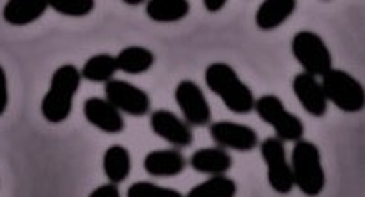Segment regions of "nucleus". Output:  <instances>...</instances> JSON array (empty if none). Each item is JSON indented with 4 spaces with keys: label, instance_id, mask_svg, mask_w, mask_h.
I'll list each match as a JSON object with an SVG mask.
<instances>
[{
    "label": "nucleus",
    "instance_id": "0eeeda50",
    "mask_svg": "<svg viewBox=\"0 0 365 197\" xmlns=\"http://www.w3.org/2000/svg\"><path fill=\"white\" fill-rule=\"evenodd\" d=\"M260 146V155L267 168V183L273 192L288 196L294 190V177H292V166L288 162V153L282 140L277 137L264 139Z\"/></svg>",
    "mask_w": 365,
    "mask_h": 197
},
{
    "label": "nucleus",
    "instance_id": "393cba45",
    "mask_svg": "<svg viewBox=\"0 0 365 197\" xmlns=\"http://www.w3.org/2000/svg\"><path fill=\"white\" fill-rule=\"evenodd\" d=\"M9 103V89H8V76H6L4 67L0 65V117L4 115Z\"/></svg>",
    "mask_w": 365,
    "mask_h": 197
},
{
    "label": "nucleus",
    "instance_id": "b1692460",
    "mask_svg": "<svg viewBox=\"0 0 365 197\" xmlns=\"http://www.w3.org/2000/svg\"><path fill=\"white\" fill-rule=\"evenodd\" d=\"M128 197H185L181 192L174 188H166L155 183L138 181L128 188Z\"/></svg>",
    "mask_w": 365,
    "mask_h": 197
},
{
    "label": "nucleus",
    "instance_id": "a878e982",
    "mask_svg": "<svg viewBox=\"0 0 365 197\" xmlns=\"http://www.w3.org/2000/svg\"><path fill=\"white\" fill-rule=\"evenodd\" d=\"M89 197H122L120 188H118V184L113 183H106L102 186H98L96 190L89 193Z\"/></svg>",
    "mask_w": 365,
    "mask_h": 197
},
{
    "label": "nucleus",
    "instance_id": "f03ea898",
    "mask_svg": "<svg viewBox=\"0 0 365 197\" xmlns=\"http://www.w3.org/2000/svg\"><path fill=\"white\" fill-rule=\"evenodd\" d=\"M205 83L223 105L236 115H250L255 107V95L235 68L227 63H212L205 70Z\"/></svg>",
    "mask_w": 365,
    "mask_h": 197
},
{
    "label": "nucleus",
    "instance_id": "2eb2a0df",
    "mask_svg": "<svg viewBox=\"0 0 365 197\" xmlns=\"http://www.w3.org/2000/svg\"><path fill=\"white\" fill-rule=\"evenodd\" d=\"M190 168L197 174L205 175H225L232 168V157L227 149L212 146V148H201L194 151L188 161Z\"/></svg>",
    "mask_w": 365,
    "mask_h": 197
},
{
    "label": "nucleus",
    "instance_id": "423d86ee",
    "mask_svg": "<svg viewBox=\"0 0 365 197\" xmlns=\"http://www.w3.org/2000/svg\"><path fill=\"white\" fill-rule=\"evenodd\" d=\"M292 54L297 61L303 72L314 78H323L327 72L334 68L332 54L329 46L319 33L310 32V30H301L292 39Z\"/></svg>",
    "mask_w": 365,
    "mask_h": 197
},
{
    "label": "nucleus",
    "instance_id": "ddd939ff",
    "mask_svg": "<svg viewBox=\"0 0 365 197\" xmlns=\"http://www.w3.org/2000/svg\"><path fill=\"white\" fill-rule=\"evenodd\" d=\"M292 89H294V95L297 96L299 103L303 105L308 115H312L316 118L325 117L329 102L323 95V89H321V83L317 78L310 76L307 72H299L297 76L294 78Z\"/></svg>",
    "mask_w": 365,
    "mask_h": 197
},
{
    "label": "nucleus",
    "instance_id": "bb28decb",
    "mask_svg": "<svg viewBox=\"0 0 365 197\" xmlns=\"http://www.w3.org/2000/svg\"><path fill=\"white\" fill-rule=\"evenodd\" d=\"M203 6H205L207 11L216 14V11H220V9H223L227 6V0H203Z\"/></svg>",
    "mask_w": 365,
    "mask_h": 197
},
{
    "label": "nucleus",
    "instance_id": "4468645a",
    "mask_svg": "<svg viewBox=\"0 0 365 197\" xmlns=\"http://www.w3.org/2000/svg\"><path fill=\"white\" fill-rule=\"evenodd\" d=\"M187 168V159L179 149H157L144 157V170L153 177H175Z\"/></svg>",
    "mask_w": 365,
    "mask_h": 197
},
{
    "label": "nucleus",
    "instance_id": "20e7f679",
    "mask_svg": "<svg viewBox=\"0 0 365 197\" xmlns=\"http://www.w3.org/2000/svg\"><path fill=\"white\" fill-rule=\"evenodd\" d=\"M255 111L262 122L275 129L277 139L282 142H297L304 137L303 120L286 109L284 102L275 95H264L255 100Z\"/></svg>",
    "mask_w": 365,
    "mask_h": 197
},
{
    "label": "nucleus",
    "instance_id": "f3484780",
    "mask_svg": "<svg viewBox=\"0 0 365 197\" xmlns=\"http://www.w3.org/2000/svg\"><path fill=\"white\" fill-rule=\"evenodd\" d=\"M48 9L45 0H8L2 8V17L11 26H28L39 21Z\"/></svg>",
    "mask_w": 365,
    "mask_h": 197
},
{
    "label": "nucleus",
    "instance_id": "a211bd4d",
    "mask_svg": "<svg viewBox=\"0 0 365 197\" xmlns=\"http://www.w3.org/2000/svg\"><path fill=\"white\" fill-rule=\"evenodd\" d=\"M103 171H106L109 183L113 184H120L128 181L131 174L130 149L120 146V144L109 146L103 153Z\"/></svg>",
    "mask_w": 365,
    "mask_h": 197
},
{
    "label": "nucleus",
    "instance_id": "6e6552de",
    "mask_svg": "<svg viewBox=\"0 0 365 197\" xmlns=\"http://www.w3.org/2000/svg\"><path fill=\"white\" fill-rule=\"evenodd\" d=\"M175 103L188 126L205 127L212 124V109L205 92L196 81L181 80L175 87Z\"/></svg>",
    "mask_w": 365,
    "mask_h": 197
},
{
    "label": "nucleus",
    "instance_id": "aec40b11",
    "mask_svg": "<svg viewBox=\"0 0 365 197\" xmlns=\"http://www.w3.org/2000/svg\"><path fill=\"white\" fill-rule=\"evenodd\" d=\"M190 14L188 0H150L146 2V15L153 23H179Z\"/></svg>",
    "mask_w": 365,
    "mask_h": 197
},
{
    "label": "nucleus",
    "instance_id": "9b49d317",
    "mask_svg": "<svg viewBox=\"0 0 365 197\" xmlns=\"http://www.w3.org/2000/svg\"><path fill=\"white\" fill-rule=\"evenodd\" d=\"M150 127L157 137L175 148H188L194 142V133L187 122L168 109H157L150 117Z\"/></svg>",
    "mask_w": 365,
    "mask_h": 197
},
{
    "label": "nucleus",
    "instance_id": "4be33fe9",
    "mask_svg": "<svg viewBox=\"0 0 365 197\" xmlns=\"http://www.w3.org/2000/svg\"><path fill=\"white\" fill-rule=\"evenodd\" d=\"M236 181L225 175H212L203 183L196 184L185 197H236Z\"/></svg>",
    "mask_w": 365,
    "mask_h": 197
},
{
    "label": "nucleus",
    "instance_id": "412c9836",
    "mask_svg": "<svg viewBox=\"0 0 365 197\" xmlns=\"http://www.w3.org/2000/svg\"><path fill=\"white\" fill-rule=\"evenodd\" d=\"M118 72L116 59L111 54H96L85 61L80 68L81 80L91 81V83H107L115 80V74Z\"/></svg>",
    "mask_w": 365,
    "mask_h": 197
},
{
    "label": "nucleus",
    "instance_id": "7ed1b4c3",
    "mask_svg": "<svg viewBox=\"0 0 365 197\" xmlns=\"http://www.w3.org/2000/svg\"><path fill=\"white\" fill-rule=\"evenodd\" d=\"M292 177L294 186H297L307 197H317L325 190V170L321 162V151L310 140H297L292 149Z\"/></svg>",
    "mask_w": 365,
    "mask_h": 197
},
{
    "label": "nucleus",
    "instance_id": "f8f14e48",
    "mask_svg": "<svg viewBox=\"0 0 365 197\" xmlns=\"http://www.w3.org/2000/svg\"><path fill=\"white\" fill-rule=\"evenodd\" d=\"M83 117L91 126L109 134H118L125 129L124 115L106 98H87L83 103Z\"/></svg>",
    "mask_w": 365,
    "mask_h": 197
},
{
    "label": "nucleus",
    "instance_id": "9d476101",
    "mask_svg": "<svg viewBox=\"0 0 365 197\" xmlns=\"http://www.w3.org/2000/svg\"><path fill=\"white\" fill-rule=\"evenodd\" d=\"M210 137L216 142V146L223 149H232V151L247 153L259 148V133L253 127L238 124V122H214L209 127Z\"/></svg>",
    "mask_w": 365,
    "mask_h": 197
},
{
    "label": "nucleus",
    "instance_id": "6ab92c4d",
    "mask_svg": "<svg viewBox=\"0 0 365 197\" xmlns=\"http://www.w3.org/2000/svg\"><path fill=\"white\" fill-rule=\"evenodd\" d=\"M116 67L118 70L137 76V74H144L155 63V55L146 46H125L120 50V54L115 55Z\"/></svg>",
    "mask_w": 365,
    "mask_h": 197
},
{
    "label": "nucleus",
    "instance_id": "39448f33",
    "mask_svg": "<svg viewBox=\"0 0 365 197\" xmlns=\"http://www.w3.org/2000/svg\"><path fill=\"white\" fill-rule=\"evenodd\" d=\"M321 89L327 102L334 103L343 112H360L365 107L364 85L349 72L332 68L321 78Z\"/></svg>",
    "mask_w": 365,
    "mask_h": 197
},
{
    "label": "nucleus",
    "instance_id": "1a4fd4ad",
    "mask_svg": "<svg viewBox=\"0 0 365 197\" xmlns=\"http://www.w3.org/2000/svg\"><path fill=\"white\" fill-rule=\"evenodd\" d=\"M106 100L116 107L122 115L130 117H144L152 109V100L148 92L130 81L111 80L106 83Z\"/></svg>",
    "mask_w": 365,
    "mask_h": 197
},
{
    "label": "nucleus",
    "instance_id": "f257e3e1",
    "mask_svg": "<svg viewBox=\"0 0 365 197\" xmlns=\"http://www.w3.org/2000/svg\"><path fill=\"white\" fill-rule=\"evenodd\" d=\"M80 85L81 76L76 65L67 63L56 68L50 80V89L41 102V115L48 124H63L68 120Z\"/></svg>",
    "mask_w": 365,
    "mask_h": 197
},
{
    "label": "nucleus",
    "instance_id": "5701e85b",
    "mask_svg": "<svg viewBox=\"0 0 365 197\" xmlns=\"http://www.w3.org/2000/svg\"><path fill=\"white\" fill-rule=\"evenodd\" d=\"M96 2L94 0H65V2H59V0H53L48 2V8H52L53 11L65 15V17H87L89 14H93Z\"/></svg>",
    "mask_w": 365,
    "mask_h": 197
},
{
    "label": "nucleus",
    "instance_id": "cd10ccee",
    "mask_svg": "<svg viewBox=\"0 0 365 197\" xmlns=\"http://www.w3.org/2000/svg\"><path fill=\"white\" fill-rule=\"evenodd\" d=\"M122 2H124L125 6H143L144 4V0H122Z\"/></svg>",
    "mask_w": 365,
    "mask_h": 197
},
{
    "label": "nucleus",
    "instance_id": "dca6fc26",
    "mask_svg": "<svg viewBox=\"0 0 365 197\" xmlns=\"http://www.w3.org/2000/svg\"><path fill=\"white\" fill-rule=\"evenodd\" d=\"M295 8H297L295 0H264L255 14V24L264 32L275 30L294 15Z\"/></svg>",
    "mask_w": 365,
    "mask_h": 197
}]
</instances>
